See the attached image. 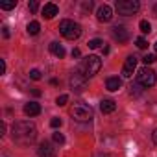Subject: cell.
Masks as SVG:
<instances>
[{
  "instance_id": "obj_1",
  "label": "cell",
  "mask_w": 157,
  "mask_h": 157,
  "mask_svg": "<svg viewBox=\"0 0 157 157\" xmlns=\"http://www.w3.org/2000/svg\"><path fill=\"white\" fill-rule=\"evenodd\" d=\"M11 137H13V140L17 144H22V146L32 144L35 140V137H37V128L30 120H19L11 128Z\"/></svg>"
},
{
  "instance_id": "obj_2",
  "label": "cell",
  "mask_w": 157,
  "mask_h": 157,
  "mask_svg": "<svg viewBox=\"0 0 157 157\" xmlns=\"http://www.w3.org/2000/svg\"><path fill=\"white\" fill-rule=\"evenodd\" d=\"M102 68V59L98 56H87L82 63H80V72L85 78H93L94 74H98Z\"/></svg>"
},
{
  "instance_id": "obj_3",
  "label": "cell",
  "mask_w": 157,
  "mask_h": 157,
  "mask_svg": "<svg viewBox=\"0 0 157 157\" xmlns=\"http://www.w3.org/2000/svg\"><path fill=\"white\" fill-rule=\"evenodd\" d=\"M59 33L65 39H68V41H76L78 37L82 35V26L78 24V22H74V21L65 19V21L59 22Z\"/></svg>"
},
{
  "instance_id": "obj_4",
  "label": "cell",
  "mask_w": 157,
  "mask_h": 157,
  "mask_svg": "<svg viewBox=\"0 0 157 157\" xmlns=\"http://www.w3.org/2000/svg\"><path fill=\"white\" fill-rule=\"evenodd\" d=\"M93 115H94L93 107L87 105V104H83V102H78V104H74L70 107V117L74 120H78V122H89L93 118Z\"/></svg>"
},
{
  "instance_id": "obj_5",
  "label": "cell",
  "mask_w": 157,
  "mask_h": 157,
  "mask_svg": "<svg viewBox=\"0 0 157 157\" xmlns=\"http://www.w3.org/2000/svg\"><path fill=\"white\" fill-rule=\"evenodd\" d=\"M118 15H124V17H129V15H135L140 8V4L137 2V0H117L115 4Z\"/></svg>"
},
{
  "instance_id": "obj_6",
  "label": "cell",
  "mask_w": 157,
  "mask_h": 157,
  "mask_svg": "<svg viewBox=\"0 0 157 157\" xmlns=\"http://www.w3.org/2000/svg\"><path fill=\"white\" fill-rule=\"evenodd\" d=\"M155 82H157V78H155V72H153L151 68L142 67V68L139 70V74H137V83H139V85H142V87L148 89V87H153Z\"/></svg>"
},
{
  "instance_id": "obj_7",
  "label": "cell",
  "mask_w": 157,
  "mask_h": 157,
  "mask_svg": "<svg viewBox=\"0 0 157 157\" xmlns=\"http://www.w3.org/2000/svg\"><path fill=\"white\" fill-rule=\"evenodd\" d=\"M85 87H87V78H85L80 70L74 72V74L70 76V89H72V91H78V93H82Z\"/></svg>"
},
{
  "instance_id": "obj_8",
  "label": "cell",
  "mask_w": 157,
  "mask_h": 157,
  "mask_svg": "<svg viewBox=\"0 0 157 157\" xmlns=\"http://www.w3.org/2000/svg\"><path fill=\"white\" fill-rule=\"evenodd\" d=\"M137 57L135 56H128V59H126V63H124V67H122V76L124 78H131L133 76V72H135V68H137Z\"/></svg>"
},
{
  "instance_id": "obj_9",
  "label": "cell",
  "mask_w": 157,
  "mask_h": 157,
  "mask_svg": "<svg viewBox=\"0 0 157 157\" xmlns=\"http://www.w3.org/2000/svg\"><path fill=\"white\" fill-rule=\"evenodd\" d=\"M37 153L39 157H56V148L50 140H43L37 148Z\"/></svg>"
},
{
  "instance_id": "obj_10",
  "label": "cell",
  "mask_w": 157,
  "mask_h": 157,
  "mask_svg": "<svg viewBox=\"0 0 157 157\" xmlns=\"http://www.w3.org/2000/svg\"><path fill=\"white\" fill-rule=\"evenodd\" d=\"M96 19H98L100 22H109V21L113 19V10H111V6L102 4V6L96 10Z\"/></svg>"
},
{
  "instance_id": "obj_11",
  "label": "cell",
  "mask_w": 157,
  "mask_h": 157,
  "mask_svg": "<svg viewBox=\"0 0 157 157\" xmlns=\"http://www.w3.org/2000/svg\"><path fill=\"white\" fill-rule=\"evenodd\" d=\"M113 37H115L118 43H126V41L129 39V33H128V30H126L124 26H115V28H113Z\"/></svg>"
},
{
  "instance_id": "obj_12",
  "label": "cell",
  "mask_w": 157,
  "mask_h": 157,
  "mask_svg": "<svg viewBox=\"0 0 157 157\" xmlns=\"http://www.w3.org/2000/svg\"><path fill=\"white\" fill-rule=\"evenodd\" d=\"M105 87H107V91L115 93V91H118L122 87V80H120L118 76H111V78H107V80H105Z\"/></svg>"
},
{
  "instance_id": "obj_13",
  "label": "cell",
  "mask_w": 157,
  "mask_h": 157,
  "mask_svg": "<svg viewBox=\"0 0 157 157\" xmlns=\"http://www.w3.org/2000/svg\"><path fill=\"white\" fill-rule=\"evenodd\" d=\"M115 109H117V102H115V100L105 98V100L100 102V111H102L104 115H109V113H113Z\"/></svg>"
},
{
  "instance_id": "obj_14",
  "label": "cell",
  "mask_w": 157,
  "mask_h": 157,
  "mask_svg": "<svg viewBox=\"0 0 157 157\" xmlns=\"http://www.w3.org/2000/svg\"><path fill=\"white\" fill-rule=\"evenodd\" d=\"M57 13H59V8H57L54 2L44 4V8H43V15H44V19H54Z\"/></svg>"
},
{
  "instance_id": "obj_15",
  "label": "cell",
  "mask_w": 157,
  "mask_h": 157,
  "mask_svg": "<svg viewBox=\"0 0 157 157\" xmlns=\"http://www.w3.org/2000/svg\"><path fill=\"white\" fill-rule=\"evenodd\" d=\"M39 113H41V105L37 102H28L24 105V115L26 117H37Z\"/></svg>"
},
{
  "instance_id": "obj_16",
  "label": "cell",
  "mask_w": 157,
  "mask_h": 157,
  "mask_svg": "<svg viewBox=\"0 0 157 157\" xmlns=\"http://www.w3.org/2000/svg\"><path fill=\"white\" fill-rule=\"evenodd\" d=\"M50 52H52L56 57H59V59H61V57H65V48H63V46H61L57 41L50 43Z\"/></svg>"
},
{
  "instance_id": "obj_17",
  "label": "cell",
  "mask_w": 157,
  "mask_h": 157,
  "mask_svg": "<svg viewBox=\"0 0 157 157\" xmlns=\"http://www.w3.org/2000/svg\"><path fill=\"white\" fill-rule=\"evenodd\" d=\"M26 30H28V33H30V35H37V33H39V30H41V24H39L37 21H32V22L26 26Z\"/></svg>"
},
{
  "instance_id": "obj_18",
  "label": "cell",
  "mask_w": 157,
  "mask_h": 157,
  "mask_svg": "<svg viewBox=\"0 0 157 157\" xmlns=\"http://www.w3.org/2000/svg\"><path fill=\"white\" fill-rule=\"evenodd\" d=\"M139 28H140L142 33H150V32H151V24H150L148 21H140V22H139Z\"/></svg>"
},
{
  "instance_id": "obj_19",
  "label": "cell",
  "mask_w": 157,
  "mask_h": 157,
  "mask_svg": "<svg viewBox=\"0 0 157 157\" xmlns=\"http://www.w3.org/2000/svg\"><path fill=\"white\" fill-rule=\"evenodd\" d=\"M52 140H54L56 144H65V135L59 133V131H56V133L52 135Z\"/></svg>"
},
{
  "instance_id": "obj_20",
  "label": "cell",
  "mask_w": 157,
  "mask_h": 157,
  "mask_svg": "<svg viewBox=\"0 0 157 157\" xmlns=\"http://www.w3.org/2000/svg\"><path fill=\"white\" fill-rule=\"evenodd\" d=\"M17 6V0H10V2H0V8H2V10H13Z\"/></svg>"
},
{
  "instance_id": "obj_21",
  "label": "cell",
  "mask_w": 157,
  "mask_h": 157,
  "mask_svg": "<svg viewBox=\"0 0 157 157\" xmlns=\"http://www.w3.org/2000/svg\"><path fill=\"white\" fill-rule=\"evenodd\" d=\"M142 61H144V63H146V67H148V65L155 63V61H157V57H155V54H146V56L142 57Z\"/></svg>"
},
{
  "instance_id": "obj_22",
  "label": "cell",
  "mask_w": 157,
  "mask_h": 157,
  "mask_svg": "<svg viewBox=\"0 0 157 157\" xmlns=\"http://www.w3.org/2000/svg\"><path fill=\"white\" fill-rule=\"evenodd\" d=\"M104 43H102V39H91L89 41V48H93V50H96V48H100Z\"/></svg>"
},
{
  "instance_id": "obj_23",
  "label": "cell",
  "mask_w": 157,
  "mask_h": 157,
  "mask_svg": "<svg viewBox=\"0 0 157 157\" xmlns=\"http://www.w3.org/2000/svg\"><path fill=\"white\" fill-rule=\"evenodd\" d=\"M137 48H140V50H144V48H148V43H146V39L144 37H137Z\"/></svg>"
},
{
  "instance_id": "obj_24",
  "label": "cell",
  "mask_w": 157,
  "mask_h": 157,
  "mask_svg": "<svg viewBox=\"0 0 157 157\" xmlns=\"http://www.w3.org/2000/svg\"><path fill=\"white\" fill-rule=\"evenodd\" d=\"M30 78H32L33 82H39V80H41V72H39L37 68H32V70H30Z\"/></svg>"
},
{
  "instance_id": "obj_25",
  "label": "cell",
  "mask_w": 157,
  "mask_h": 157,
  "mask_svg": "<svg viewBox=\"0 0 157 157\" xmlns=\"http://www.w3.org/2000/svg\"><path fill=\"white\" fill-rule=\"evenodd\" d=\"M67 102H68V96H67V94H61V96L56 98V104H57V105H65Z\"/></svg>"
},
{
  "instance_id": "obj_26",
  "label": "cell",
  "mask_w": 157,
  "mask_h": 157,
  "mask_svg": "<svg viewBox=\"0 0 157 157\" xmlns=\"http://www.w3.org/2000/svg\"><path fill=\"white\" fill-rule=\"evenodd\" d=\"M61 124H63V120L57 118V117H54V118L50 120V126H52V128H61Z\"/></svg>"
},
{
  "instance_id": "obj_27",
  "label": "cell",
  "mask_w": 157,
  "mask_h": 157,
  "mask_svg": "<svg viewBox=\"0 0 157 157\" xmlns=\"http://www.w3.org/2000/svg\"><path fill=\"white\" fill-rule=\"evenodd\" d=\"M28 8H30V11H33V13H35V11L39 10V2H37V0H32V2L28 4Z\"/></svg>"
},
{
  "instance_id": "obj_28",
  "label": "cell",
  "mask_w": 157,
  "mask_h": 157,
  "mask_svg": "<svg viewBox=\"0 0 157 157\" xmlns=\"http://www.w3.org/2000/svg\"><path fill=\"white\" fill-rule=\"evenodd\" d=\"M151 140H153V144L157 146V128L153 129V133H151Z\"/></svg>"
},
{
  "instance_id": "obj_29",
  "label": "cell",
  "mask_w": 157,
  "mask_h": 157,
  "mask_svg": "<svg viewBox=\"0 0 157 157\" xmlns=\"http://www.w3.org/2000/svg\"><path fill=\"white\" fill-rule=\"evenodd\" d=\"M80 56H82V52L78 50V48H74V50H72V57H80Z\"/></svg>"
},
{
  "instance_id": "obj_30",
  "label": "cell",
  "mask_w": 157,
  "mask_h": 157,
  "mask_svg": "<svg viewBox=\"0 0 157 157\" xmlns=\"http://www.w3.org/2000/svg\"><path fill=\"white\" fill-rule=\"evenodd\" d=\"M2 33H4V37H6V39L10 37V30H8V26H4V28H2Z\"/></svg>"
},
{
  "instance_id": "obj_31",
  "label": "cell",
  "mask_w": 157,
  "mask_h": 157,
  "mask_svg": "<svg viewBox=\"0 0 157 157\" xmlns=\"http://www.w3.org/2000/svg\"><path fill=\"white\" fill-rule=\"evenodd\" d=\"M0 65H2V74H4V72H6V61L0 59Z\"/></svg>"
},
{
  "instance_id": "obj_32",
  "label": "cell",
  "mask_w": 157,
  "mask_h": 157,
  "mask_svg": "<svg viewBox=\"0 0 157 157\" xmlns=\"http://www.w3.org/2000/svg\"><path fill=\"white\" fill-rule=\"evenodd\" d=\"M153 13H155V15H157V4H155V6H153Z\"/></svg>"
},
{
  "instance_id": "obj_33",
  "label": "cell",
  "mask_w": 157,
  "mask_h": 157,
  "mask_svg": "<svg viewBox=\"0 0 157 157\" xmlns=\"http://www.w3.org/2000/svg\"><path fill=\"white\" fill-rule=\"evenodd\" d=\"M153 48H155V52H157V43H155V44H153Z\"/></svg>"
}]
</instances>
